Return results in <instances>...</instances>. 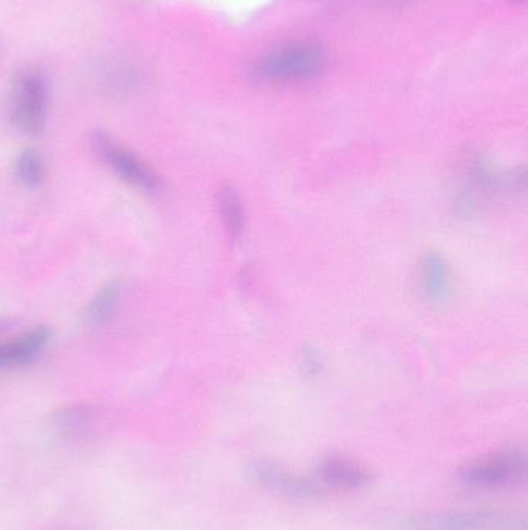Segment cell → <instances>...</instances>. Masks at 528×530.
Wrapping results in <instances>:
<instances>
[{"mask_svg":"<svg viewBox=\"0 0 528 530\" xmlns=\"http://www.w3.org/2000/svg\"><path fill=\"white\" fill-rule=\"evenodd\" d=\"M460 185L454 197V211L459 216H473L485 200L496 194H516L524 190V169L502 174L479 155L467 157L460 168Z\"/></svg>","mask_w":528,"mask_h":530,"instance_id":"1","label":"cell"},{"mask_svg":"<svg viewBox=\"0 0 528 530\" xmlns=\"http://www.w3.org/2000/svg\"><path fill=\"white\" fill-rule=\"evenodd\" d=\"M326 66V55L313 42H293L267 53L254 66L253 75L271 84H290L310 81Z\"/></svg>","mask_w":528,"mask_h":530,"instance_id":"2","label":"cell"},{"mask_svg":"<svg viewBox=\"0 0 528 530\" xmlns=\"http://www.w3.org/2000/svg\"><path fill=\"white\" fill-rule=\"evenodd\" d=\"M8 120L19 134L38 135L48 111V84L38 69L21 70L13 76L7 95Z\"/></svg>","mask_w":528,"mask_h":530,"instance_id":"3","label":"cell"},{"mask_svg":"<svg viewBox=\"0 0 528 530\" xmlns=\"http://www.w3.org/2000/svg\"><path fill=\"white\" fill-rule=\"evenodd\" d=\"M527 475V453L524 448H507L488 458L465 465L460 482L470 489L501 490L518 486Z\"/></svg>","mask_w":528,"mask_h":530,"instance_id":"4","label":"cell"},{"mask_svg":"<svg viewBox=\"0 0 528 530\" xmlns=\"http://www.w3.org/2000/svg\"><path fill=\"white\" fill-rule=\"evenodd\" d=\"M403 530H527L516 513L496 510L420 513L402 521Z\"/></svg>","mask_w":528,"mask_h":530,"instance_id":"5","label":"cell"},{"mask_svg":"<svg viewBox=\"0 0 528 530\" xmlns=\"http://www.w3.org/2000/svg\"><path fill=\"white\" fill-rule=\"evenodd\" d=\"M90 143L96 157L127 185L144 193H157L162 188V179L155 173V169L134 152L118 145L106 132L92 134Z\"/></svg>","mask_w":528,"mask_h":530,"instance_id":"6","label":"cell"},{"mask_svg":"<svg viewBox=\"0 0 528 530\" xmlns=\"http://www.w3.org/2000/svg\"><path fill=\"white\" fill-rule=\"evenodd\" d=\"M245 475L256 486L295 501L318 500L324 495L321 484L310 478L296 475L278 462L259 461L250 462L245 467Z\"/></svg>","mask_w":528,"mask_h":530,"instance_id":"7","label":"cell"},{"mask_svg":"<svg viewBox=\"0 0 528 530\" xmlns=\"http://www.w3.org/2000/svg\"><path fill=\"white\" fill-rule=\"evenodd\" d=\"M52 430L62 441L84 444L98 433V411L90 405H72L53 413Z\"/></svg>","mask_w":528,"mask_h":530,"instance_id":"8","label":"cell"},{"mask_svg":"<svg viewBox=\"0 0 528 530\" xmlns=\"http://www.w3.org/2000/svg\"><path fill=\"white\" fill-rule=\"evenodd\" d=\"M50 331L36 327L10 341L0 343V371L21 368L33 362L47 348Z\"/></svg>","mask_w":528,"mask_h":530,"instance_id":"9","label":"cell"},{"mask_svg":"<svg viewBox=\"0 0 528 530\" xmlns=\"http://www.w3.org/2000/svg\"><path fill=\"white\" fill-rule=\"evenodd\" d=\"M420 284L423 293L431 301H445L451 295L453 276L445 255L436 250L426 253L420 262Z\"/></svg>","mask_w":528,"mask_h":530,"instance_id":"10","label":"cell"},{"mask_svg":"<svg viewBox=\"0 0 528 530\" xmlns=\"http://www.w3.org/2000/svg\"><path fill=\"white\" fill-rule=\"evenodd\" d=\"M318 478L324 486L343 490H357L367 486L371 482L372 476L357 462L330 456L319 464Z\"/></svg>","mask_w":528,"mask_h":530,"instance_id":"11","label":"cell"},{"mask_svg":"<svg viewBox=\"0 0 528 530\" xmlns=\"http://www.w3.org/2000/svg\"><path fill=\"white\" fill-rule=\"evenodd\" d=\"M121 301L120 281H110L101 287L90 300L86 310V318L93 326H104L109 323L118 312Z\"/></svg>","mask_w":528,"mask_h":530,"instance_id":"12","label":"cell"},{"mask_svg":"<svg viewBox=\"0 0 528 530\" xmlns=\"http://www.w3.org/2000/svg\"><path fill=\"white\" fill-rule=\"evenodd\" d=\"M219 213L223 227L228 231V235L237 238L244 231L245 227V207L240 199L239 193L233 186H225L219 191Z\"/></svg>","mask_w":528,"mask_h":530,"instance_id":"13","label":"cell"},{"mask_svg":"<svg viewBox=\"0 0 528 530\" xmlns=\"http://www.w3.org/2000/svg\"><path fill=\"white\" fill-rule=\"evenodd\" d=\"M14 173L22 185L38 188L45 179L44 159L35 149H25L14 163Z\"/></svg>","mask_w":528,"mask_h":530,"instance_id":"14","label":"cell"},{"mask_svg":"<svg viewBox=\"0 0 528 530\" xmlns=\"http://www.w3.org/2000/svg\"><path fill=\"white\" fill-rule=\"evenodd\" d=\"M302 368H304V374L313 377L319 374L321 368H323V360L321 355L316 349H306L302 354Z\"/></svg>","mask_w":528,"mask_h":530,"instance_id":"15","label":"cell"},{"mask_svg":"<svg viewBox=\"0 0 528 530\" xmlns=\"http://www.w3.org/2000/svg\"><path fill=\"white\" fill-rule=\"evenodd\" d=\"M7 326L5 320H0V332L4 331V327Z\"/></svg>","mask_w":528,"mask_h":530,"instance_id":"16","label":"cell"}]
</instances>
